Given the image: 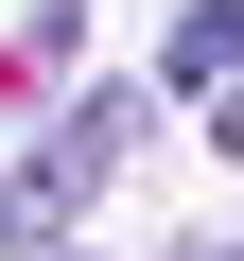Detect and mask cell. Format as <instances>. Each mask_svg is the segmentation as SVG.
Wrapping results in <instances>:
<instances>
[{"instance_id": "1", "label": "cell", "mask_w": 244, "mask_h": 261, "mask_svg": "<svg viewBox=\"0 0 244 261\" xmlns=\"http://www.w3.org/2000/svg\"><path fill=\"white\" fill-rule=\"evenodd\" d=\"M122 157H140V87H70V105H53V140H18V157H0V244H18V261H53Z\"/></svg>"}, {"instance_id": "2", "label": "cell", "mask_w": 244, "mask_h": 261, "mask_svg": "<svg viewBox=\"0 0 244 261\" xmlns=\"http://www.w3.org/2000/svg\"><path fill=\"white\" fill-rule=\"evenodd\" d=\"M157 87H175V105H227V87H244V0H192L175 53H157Z\"/></svg>"}, {"instance_id": "3", "label": "cell", "mask_w": 244, "mask_h": 261, "mask_svg": "<svg viewBox=\"0 0 244 261\" xmlns=\"http://www.w3.org/2000/svg\"><path fill=\"white\" fill-rule=\"evenodd\" d=\"M209 140H227V157H244V87H227V105H209Z\"/></svg>"}, {"instance_id": "4", "label": "cell", "mask_w": 244, "mask_h": 261, "mask_svg": "<svg viewBox=\"0 0 244 261\" xmlns=\"http://www.w3.org/2000/svg\"><path fill=\"white\" fill-rule=\"evenodd\" d=\"M175 261H244V244H175Z\"/></svg>"}, {"instance_id": "5", "label": "cell", "mask_w": 244, "mask_h": 261, "mask_svg": "<svg viewBox=\"0 0 244 261\" xmlns=\"http://www.w3.org/2000/svg\"><path fill=\"white\" fill-rule=\"evenodd\" d=\"M53 261H70V244H53Z\"/></svg>"}]
</instances>
